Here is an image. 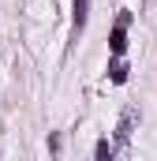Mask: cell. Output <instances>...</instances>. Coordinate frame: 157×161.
<instances>
[{"label":"cell","mask_w":157,"mask_h":161,"mask_svg":"<svg viewBox=\"0 0 157 161\" xmlns=\"http://www.w3.org/2000/svg\"><path fill=\"white\" fill-rule=\"evenodd\" d=\"M127 71H131V68H127L120 56H112V60H109V79L116 82V86H123V82H127Z\"/></svg>","instance_id":"3"},{"label":"cell","mask_w":157,"mask_h":161,"mask_svg":"<svg viewBox=\"0 0 157 161\" xmlns=\"http://www.w3.org/2000/svg\"><path fill=\"white\" fill-rule=\"evenodd\" d=\"M127 23H131V11H120L116 26H112V34H109V53H112V56H123V49H127Z\"/></svg>","instance_id":"1"},{"label":"cell","mask_w":157,"mask_h":161,"mask_svg":"<svg viewBox=\"0 0 157 161\" xmlns=\"http://www.w3.org/2000/svg\"><path fill=\"white\" fill-rule=\"evenodd\" d=\"M94 161H112V146H109V139H97V146H94Z\"/></svg>","instance_id":"4"},{"label":"cell","mask_w":157,"mask_h":161,"mask_svg":"<svg viewBox=\"0 0 157 161\" xmlns=\"http://www.w3.org/2000/svg\"><path fill=\"white\" fill-rule=\"evenodd\" d=\"M135 124H138V109H135V105H127V109H123V116H120V124H116V139H120V142H127V139L135 135Z\"/></svg>","instance_id":"2"}]
</instances>
